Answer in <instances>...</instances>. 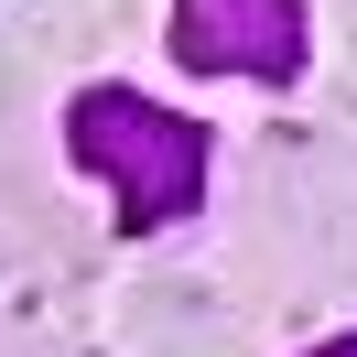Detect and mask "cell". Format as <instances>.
Returning <instances> with one entry per match:
<instances>
[{
    "mask_svg": "<svg viewBox=\"0 0 357 357\" xmlns=\"http://www.w3.org/2000/svg\"><path fill=\"white\" fill-rule=\"evenodd\" d=\"M66 130H76V152H87V174L119 184V217L130 227H162L174 206H195V162H206L195 119H162V109H141L130 87H98V98H76Z\"/></svg>",
    "mask_w": 357,
    "mask_h": 357,
    "instance_id": "cell-1",
    "label": "cell"
},
{
    "mask_svg": "<svg viewBox=\"0 0 357 357\" xmlns=\"http://www.w3.org/2000/svg\"><path fill=\"white\" fill-rule=\"evenodd\" d=\"M174 54L184 66H238V76H271L282 87L303 66V22H292V0H184L174 11Z\"/></svg>",
    "mask_w": 357,
    "mask_h": 357,
    "instance_id": "cell-2",
    "label": "cell"
},
{
    "mask_svg": "<svg viewBox=\"0 0 357 357\" xmlns=\"http://www.w3.org/2000/svg\"><path fill=\"white\" fill-rule=\"evenodd\" d=\"M325 357H357V335H335V347H325Z\"/></svg>",
    "mask_w": 357,
    "mask_h": 357,
    "instance_id": "cell-3",
    "label": "cell"
}]
</instances>
